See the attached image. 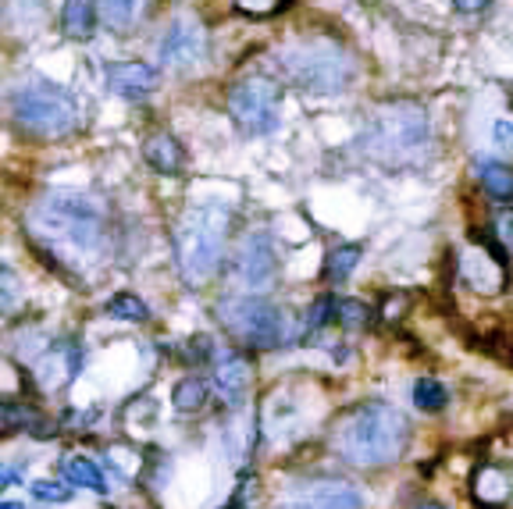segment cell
Instances as JSON below:
<instances>
[{
  "mask_svg": "<svg viewBox=\"0 0 513 509\" xmlns=\"http://www.w3.org/2000/svg\"><path fill=\"white\" fill-rule=\"evenodd\" d=\"M25 228L47 253L82 264L104 250L107 243V214L97 200L82 193H50L36 200L25 214Z\"/></svg>",
  "mask_w": 513,
  "mask_h": 509,
  "instance_id": "6da1fadb",
  "label": "cell"
},
{
  "mask_svg": "<svg viewBox=\"0 0 513 509\" xmlns=\"http://www.w3.org/2000/svg\"><path fill=\"white\" fill-rule=\"evenodd\" d=\"M432 122L414 100H385L367 114L360 146L371 161L385 168H414L432 154Z\"/></svg>",
  "mask_w": 513,
  "mask_h": 509,
  "instance_id": "7a4b0ae2",
  "label": "cell"
},
{
  "mask_svg": "<svg viewBox=\"0 0 513 509\" xmlns=\"http://www.w3.org/2000/svg\"><path fill=\"white\" fill-rule=\"evenodd\" d=\"M335 453L353 467H385L410 442V421L389 403H360L335 428Z\"/></svg>",
  "mask_w": 513,
  "mask_h": 509,
  "instance_id": "3957f363",
  "label": "cell"
},
{
  "mask_svg": "<svg viewBox=\"0 0 513 509\" xmlns=\"http://www.w3.org/2000/svg\"><path fill=\"white\" fill-rule=\"evenodd\" d=\"M228 207L221 203H193L175 225V260L186 282H207L221 267L228 239Z\"/></svg>",
  "mask_w": 513,
  "mask_h": 509,
  "instance_id": "277c9868",
  "label": "cell"
},
{
  "mask_svg": "<svg viewBox=\"0 0 513 509\" xmlns=\"http://www.w3.org/2000/svg\"><path fill=\"white\" fill-rule=\"evenodd\" d=\"M278 68H282V79L289 86L303 89V93H342L357 72L350 54L339 43L321 40V36L282 47L278 50Z\"/></svg>",
  "mask_w": 513,
  "mask_h": 509,
  "instance_id": "5b68a950",
  "label": "cell"
},
{
  "mask_svg": "<svg viewBox=\"0 0 513 509\" xmlns=\"http://www.w3.org/2000/svg\"><path fill=\"white\" fill-rule=\"evenodd\" d=\"M11 118H15L18 129L36 139L72 136L82 122L79 100H75L65 86H57V82H47V79L25 82L22 89H15V97H11Z\"/></svg>",
  "mask_w": 513,
  "mask_h": 509,
  "instance_id": "8992f818",
  "label": "cell"
},
{
  "mask_svg": "<svg viewBox=\"0 0 513 509\" xmlns=\"http://www.w3.org/2000/svg\"><path fill=\"white\" fill-rule=\"evenodd\" d=\"M225 332L250 349H275L289 335L282 310L264 296H228L218 307Z\"/></svg>",
  "mask_w": 513,
  "mask_h": 509,
  "instance_id": "52a82bcc",
  "label": "cell"
},
{
  "mask_svg": "<svg viewBox=\"0 0 513 509\" xmlns=\"http://www.w3.org/2000/svg\"><path fill=\"white\" fill-rule=\"evenodd\" d=\"M285 89L271 75H246L228 89V114L246 136H268L282 122Z\"/></svg>",
  "mask_w": 513,
  "mask_h": 509,
  "instance_id": "ba28073f",
  "label": "cell"
},
{
  "mask_svg": "<svg viewBox=\"0 0 513 509\" xmlns=\"http://www.w3.org/2000/svg\"><path fill=\"white\" fill-rule=\"evenodd\" d=\"M157 54H161V65L171 68V72H182V75L196 72L207 57L204 25L196 22L193 15H175L168 29H164V40L157 47Z\"/></svg>",
  "mask_w": 513,
  "mask_h": 509,
  "instance_id": "9c48e42d",
  "label": "cell"
},
{
  "mask_svg": "<svg viewBox=\"0 0 513 509\" xmlns=\"http://www.w3.org/2000/svg\"><path fill=\"white\" fill-rule=\"evenodd\" d=\"M278 509H364L360 492L339 477H310L282 495Z\"/></svg>",
  "mask_w": 513,
  "mask_h": 509,
  "instance_id": "30bf717a",
  "label": "cell"
},
{
  "mask_svg": "<svg viewBox=\"0 0 513 509\" xmlns=\"http://www.w3.org/2000/svg\"><path fill=\"white\" fill-rule=\"evenodd\" d=\"M232 271L246 289H268L278 278V250L268 232H250L236 250Z\"/></svg>",
  "mask_w": 513,
  "mask_h": 509,
  "instance_id": "8fae6325",
  "label": "cell"
},
{
  "mask_svg": "<svg viewBox=\"0 0 513 509\" xmlns=\"http://www.w3.org/2000/svg\"><path fill=\"white\" fill-rule=\"evenodd\" d=\"M157 86H161V72L147 61H118V65L107 68V89L114 97L139 100L150 97Z\"/></svg>",
  "mask_w": 513,
  "mask_h": 509,
  "instance_id": "7c38bea8",
  "label": "cell"
},
{
  "mask_svg": "<svg viewBox=\"0 0 513 509\" xmlns=\"http://www.w3.org/2000/svg\"><path fill=\"white\" fill-rule=\"evenodd\" d=\"M143 157H147L150 168L161 171V175H182V171H186V150H182L179 139L168 136V132H154V136L143 143Z\"/></svg>",
  "mask_w": 513,
  "mask_h": 509,
  "instance_id": "4fadbf2b",
  "label": "cell"
},
{
  "mask_svg": "<svg viewBox=\"0 0 513 509\" xmlns=\"http://www.w3.org/2000/svg\"><path fill=\"white\" fill-rule=\"evenodd\" d=\"M250 378H253V367L243 353H228L218 364V392L232 406H239L246 399V392H250Z\"/></svg>",
  "mask_w": 513,
  "mask_h": 509,
  "instance_id": "5bb4252c",
  "label": "cell"
},
{
  "mask_svg": "<svg viewBox=\"0 0 513 509\" xmlns=\"http://www.w3.org/2000/svg\"><path fill=\"white\" fill-rule=\"evenodd\" d=\"M97 15L100 8L93 0H65V8H61V33L68 40H90L93 29H97Z\"/></svg>",
  "mask_w": 513,
  "mask_h": 509,
  "instance_id": "9a60e30c",
  "label": "cell"
},
{
  "mask_svg": "<svg viewBox=\"0 0 513 509\" xmlns=\"http://www.w3.org/2000/svg\"><path fill=\"white\" fill-rule=\"evenodd\" d=\"M478 178L492 200H513V168L499 161H481Z\"/></svg>",
  "mask_w": 513,
  "mask_h": 509,
  "instance_id": "2e32d148",
  "label": "cell"
},
{
  "mask_svg": "<svg viewBox=\"0 0 513 509\" xmlns=\"http://www.w3.org/2000/svg\"><path fill=\"white\" fill-rule=\"evenodd\" d=\"M207 381L204 378H196V374H189V378H182L179 385L171 388V406L175 410H182V413H193V410H200V406L207 403Z\"/></svg>",
  "mask_w": 513,
  "mask_h": 509,
  "instance_id": "e0dca14e",
  "label": "cell"
},
{
  "mask_svg": "<svg viewBox=\"0 0 513 509\" xmlns=\"http://www.w3.org/2000/svg\"><path fill=\"white\" fill-rule=\"evenodd\" d=\"M65 474L72 485H82L90 488V492H107V481H104V470L97 467L93 460H86V456H72V460H65Z\"/></svg>",
  "mask_w": 513,
  "mask_h": 509,
  "instance_id": "ac0fdd59",
  "label": "cell"
},
{
  "mask_svg": "<svg viewBox=\"0 0 513 509\" xmlns=\"http://www.w3.org/2000/svg\"><path fill=\"white\" fill-rule=\"evenodd\" d=\"M360 257H364V250H360L357 243H346V246H339V250H332L325 264V278L328 282H346V278L353 275V267L360 264Z\"/></svg>",
  "mask_w": 513,
  "mask_h": 509,
  "instance_id": "d6986e66",
  "label": "cell"
},
{
  "mask_svg": "<svg viewBox=\"0 0 513 509\" xmlns=\"http://www.w3.org/2000/svg\"><path fill=\"white\" fill-rule=\"evenodd\" d=\"M0 424H4V431H8V435L25 431V428H43L40 413H36L33 406L15 403V399H8V403L0 406Z\"/></svg>",
  "mask_w": 513,
  "mask_h": 509,
  "instance_id": "ffe728a7",
  "label": "cell"
},
{
  "mask_svg": "<svg viewBox=\"0 0 513 509\" xmlns=\"http://www.w3.org/2000/svg\"><path fill=\"white\" fill-rule=\"evenodd\" d=\"M107 314L118 317V321H132V324L150 321V307L139 296H132V292H118V296L107 299Z\"/></svg>",
  "mask_w": 513,
  "mask_h": 509,
  "instance_id": "44dd1931",
  "label": "cell"
},
{
  "mask_svg": "<svg viewBox=\"0 0 513 509\" xmlns=\"http://www.w3.org/2000/svg\"><path fill=\"white\" fill-rule=\"evenodd\" d=\"M414 403H417V410H424V413L446 410V403H449L446 385H442V381H435V378H417V385H414Z\"/></svg>",
  "mask_w": 513,
  "mask_h": 509,
  "instance_id": "7402d4cb",
  "label": "cell"
},
{
  "mask_svg": "<svg viewBox=\"0 0 513 509\" xmlns=\"http://www.w3.org/2000/svg\"><path fill=\"white\" fill-rule=\"evenodd\" d=\"M335 321H339L342 328H350V332H360V328L371 324V307L360 303V299H339V303H335Z\"/></svg>",
  "mask_w": 513,
  "mask_h": 509,
  "instance_id": "603a6c76",
  "label": "cell"
},
{
  "mask_svg": "<svg viewBox=\"0 0 513 509\" xmlns=\"http://www.w3.org/2000/svg\"><path fill=\"white\" fill-rule=\"evenodd\" d=\"M97 8L111 29H129L136 18V0H97Z\"/></svg>",
  "mask_w": 513,
  "mask_h": 509,
  "instance_id": "cb8c5ba5",
  "label": "cell"
},
{
  "mask_svg": "<svg viewBox=\"0 0 513 509\" xmlns=\"http://www.w3.org/2000/svg\"><path fill=\"white\" fill-rule=\"evenodd\" d=\"M335 303H339V299L328 296V292L314 299V307H310V314H307V332L310 335H318L328 321H335Z\"/></svg>",
  "mask_w": 513,
  "mask_h": 509,
  "instance_id": "d4e9b609",
  "label": "cell"
},
{
  "mask_svg": "<svg viewBox=\"0 0 513 509\" xmlns=\"http://www.w3.org/2000/svg\"><path fill=\"white\" fill-rule=\"evenodd\" d=\"M33 495H36L40 502H68L75 492H72V488L61 485V481H36V485H33Z\"/></svg>",
  "mask_w": 513,
  "mask_h": 509,
  "instance_id": "484cf974",
  "label": "cell"
},
{
  "mask_svg": "<svg viewBox=\"0 0 513 509\" xmlns=\"http://www.w3.org/2000/svg\"><path fill=\"white\" fill-rule=\"evenodd\" d=\"M186 353H189V360H193V364H211V360H214V339H211V335H193Z\"/></svg>",
  "mask_w": 513,
  "mask_h": 509,
  "instance_id": "4316f807",
  "label": "cell"
},
{
  "mask_svg": "<svg viewBox=\"0 0 513 509\" xmlns=\"http://www.w3.org/2000/svg\"><path fill=\"white\" fill-rule=\"evenodd\" d=\"M243 15H257V18H264V15H275L278 8H285V0H232Z\"/></svg>",
  "mask_w": 513,
  "mask_h": 509,
  "instance_id": "83f0119b",
  "label": "cell"
},
{
  "mask_svg": "<svg viewBox=\"0 0 513 509\" xmlns=\"http://www.w3.org/2000/svg\"><path fill=\"white\" fill-rule=\"evenodd\" d=\"M496 235L503 246H513V207H503L496 214Z\"/></svg>",
  "mask_w": 513,
  "mask_h": 509,
  "instance_id": "f1b7e54d",
  "label": "cell"
},
{
  "mask_svg": "<svg viewBox=\"0 0 513 509\" xmlns=\"http://www.w3.org/2000/svg\"><path fill=\"white\" fill-rule=\"evenodd\" d=\"M456 11H464V15H478V11L489 8V0H453Z\"/></svg>",
  "mask_w": 513,
  "mask_h": 509,
  "instance_id": "f546056e",
  "label": "cell"
},
{
  "mask_svg": "<svg viewBox=\"0 0 513 509\" xmlns=\"http://www.w3.org/2000/svg\"><path fill=\"white\" fill-rule=\"evenodd\" d=\"M221 509H246V502H243V495H236V499L228 502V506H221Z\"/></svg>",
  "mask_w": 513,
  "mask_h": 509,
  "instance_id": "4dcf8cb0",
  "label": "cell"
},
{
  "mask_svg": "<svg viewBox=\"0 0 513 509\" xmlns=\"http://www.w3.org/2000/svg\"><path fill=\"white\" fill-rule=\"evenodd\" d=\"M0 481H4V485H15L18 474H15V470H4V477H0Z\"/></svg>",
  "mask_w": 513,
  "mask_h": 509,
  "instance_id": "1f68e13d",
  "label": "cell"
},
{
  "mask_svg": "<svg viewBox=\"0 0 513 509\" xmlns=\"http://www.w3.org/2000/svg\"><path fill=\"white\" fill-rule=\"evenodd\" d=\"M0 509H25V506H22V502H4Z\"/></svg>",
  "mask_w": 513,
  "mask_h": 509,
  "instance_id": "d6a6232c",
  "label": "cell"
},
{
  "mask_svg": "<svg viewBox=\"0 0 513 509\" xmlns=\"http://www.w3.org/2000/svg\"><path fill=\"white\" fill-rule=\"evenodd\" d=\"M421 509H446V506H442V502H424Z\"/></svg>",
  "mask_w": 513,
  "mask_h": 509,
  "instance_id": "836d02e7",
  "label": "cell"
},
{
  "mask_svg": "<svg viewBox=\"0 0 513 509\" xmlns=\"http://www.w3.org/2000/svg\"><path fill=\"white\" fill-rule=\"evenodd\" d=\"M510 107H513V89H510Z\"/></svg>",
  "mask_w": 513,
  "mask_h": 509,
  "instance_id": "e575fe53",
  "label": "cell"
},
{
  "mask_svg": "<svg viewBox=\"0 0 513 509\" xmlns=\"http://www.w3.org/2000/svg\"><path fill=\"white\" fill-rule=\"evenodd\" d=\"M364 4H375V0H364Z\"/></svg>",
  "mask_w": 513,
  "mask_h": 509,
  "instance_id": "d590c367",
  "label": "cell"
}]
</instances>
